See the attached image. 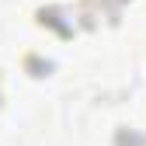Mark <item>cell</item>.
I'll return each instance as SVG.
<instances>
[{
    "label": "cell",
    "instance_id": "cell-1",
    "mask_svg": "<svg viewBox=\"0 0 146 146\" xmlns=\"http://www.w3.org/2000/svg\"><path fill=\"white\" fill-rule=\"evenodd\" d=\"M115 146H146V136H139V132H118L115 136Z\"/></svg>",
    "mask_w": 146,
    "mask_h": 146
},
{
    "label": "cell",
    "instance_id": "cell-2",
    "mask_svg": "<svg viewBox=\"0 0 146 146\" xmlns=\"http://www.w3.org/2000/svg\"><path fill=\"white\" fill-rule=\"evenodd\" d=\"M28 70H35V77H45L52 70V63H38V59H28Z\"/></svg>",
    "mask_w": 146,
    "mask_h": 146
}]
</instances>
